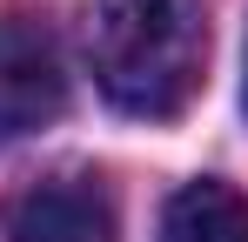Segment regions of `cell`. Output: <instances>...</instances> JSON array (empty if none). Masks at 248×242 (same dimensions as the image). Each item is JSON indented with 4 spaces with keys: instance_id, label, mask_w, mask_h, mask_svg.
Returning a JSON list of instances; mask_svg holds the SVG:
<instances>
[{
    "instance_id": "1",
    "label": "cell",
    "mask_w": 248,
    "mask_h": 242,
    "mask_svg": "<svg viewBox=\"0 0 248 242\" xmlns=\"http://www.w3.org/2000/svg\"><path fill=\"white\" fill-rule=\"evenodd\" d=\"M87 61L121 115H181L208 61L202 0H87Z\"/></svg>"
},
{
    "instance_id": "2",
    "label": "cell",
    "mask_w": 248,
    "mask_h": 242,
    "mask_svg": "<svg viewBox=\"0 0 248 242\" xmlns=\"http://www.w3.org/2000/svg\"><path fill=\"white\" fill-rule=\"evenodd\" d=\"M67 108L61 47L34 14H0V135H34Z\"/></svg>"
},
{
    "instance_id": "3",
    "label": "cell",
    "mask_w": 248,
    "mask_h": 242,
    "mask_svg": "<svg viewBox=\"0 0 248 242\" xmlns=\"http://www.w3.org/2000/svg\"><path fill=\"white\" fill-rule=\"evenodd\" d=\"M7 242H114V202L94 175H47L7 195Z\"/></svg>"
},
{
    "instance_id": "4",
    "label": "cell",
    "mask_w": 248,
    "mask_h": 242,
    "mask_svg": "<svg viewBox=\"0 0 248 242\" xmlns=\"http://www.w3.org/2000/svg\"><path fill=\"white\" fill-rule=\"evenodd\" d=\"M161 242H248V195L215 175L174 189L161 215Z\"/></svg>"
}]
</instances>
